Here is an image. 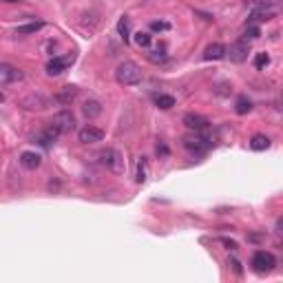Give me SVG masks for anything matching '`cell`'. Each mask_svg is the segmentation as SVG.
I'll use <instances>...</instances> for the list:
<instances>
[{"instance_id": "cell-1", "label": "cell", "mask_w": 283, "mask_h": 283, "mask_svg": "<svg viewBox=\"0 0 283 283\" xmlns=\"http://www.w3.org/2000/svg\"><path fill=\"white\" fill-rule=\"evenodd\" d=\"M142 78H144L142 69L135 62H131V60H124V62L115 69V80L120 84H124V87H135V84L142 82Z\"/></svg>"}, {"instance_id": "cell-2", "label": "cell", "mask_w": 283, "mask_h": 283, "mask_svg": "<svg viewBox=\"0 0 283 283\" xmlns=\"http://www.w3.org/2000/svg\"><path fill=\"white\" fill-rule=\"evenodd\" d=\"M100 162L104 164L108 171H113L115 175H124L126 164H124V155L120 153L117 148H106L100 153Z\"/></svg>"}, {"instance_id": "cell-3", "label": "cell", "mask_w": 283, "mask_h": 283, "mask_svg": "<svg viewBox=\"0 0 283 283\" xmlns=\"http://www.w3.org/2000/svg\"><path fill=\"white\" fill-rule=\"evenodd\" d=\"M250 266H252L254 272H259V275H266V272H270L272 268L277 266V259L272 252H266V250H254L252 259H250Z\"/></svg>"}, {"instance_id": "cell-4", "label": "cell", "mask_w": 283, "mask_h": 283, "mask_svg": "<svg viewBox=\"0 0 283 283\" xmlns=\"http://www.w3.org/2000/svg\"><path fill=\"white\" fill-rule=\"evenodd\" d=\"M51 129L55 131L58 135H67L71 131L75 129V115L71 111H60L53 115V120H51Z\"/></svg>"}, {"instance_id": "cell-5", "label": "cell", "mask_w": 283, "mask_h": 283, "mask_svg": "<svg viewBox=\"0 0 283 283\" xmlns=\"http://www.w3.org/2000/svg\"><path fill=\"white\" fill-rule=\"evenodd\" d=\"M182 146L192 155H204L206 150L210 148V140H206L204 135H199V133H192V135L182 138Z\"/></svg>"}, {"instance_id": "cell-6", "label": "cell", "mask_w": 283, "mask_h": 283, "mask_svg": "<svg viewBox=\"0 0 283 283\" xmlns=\"http://www.w3.org/2000/svg\"><path fill=\"white\" fill-rule=\"evenodd\" d=\"M248 53H250V42L248 40H237L235 45H230V49H226V55H228L230 62H235V64L246 62Z\"/></svg>"}, {"instance_id": "cell-7", "label": "cell", "mask_w": 283, "mask_h": 283, "mask_svg": "<svg viewBox=\"0 0 283 283\" xmlns=\"http://www.w3.org/2000/svg\"><path fill=\"white\" fill-rule=\"evenodd\" d=\"M182 122H184V126H186L188 131H192V133H204V131L210 126L208 117L199 115V113H186Z\"/></svg>"}, {"instance_id": "cell-8", "label": "cell", "mask_w": 283, "mask_h": 283, "mask_svg": "<svg viewBox=\"0 0 283 283\" xmlns=\"http://www.w3.org/2000/svg\"><path fill=\"white\" fill-rule=\"evenodd\" d=\"M51 104V97L42 95V93H29L27 97L20 100V106L22 108H29V111H42Z\"/></svg>"}, {"instance_id": "cell-9", "label": "cell", "mask_w": 283, "mask_h": 283, "mask_svg": "<svg viewBox=\"0 0 283 283\" xmlns=\"http://www.w3.org/2000/svg\"><path fill=\"white\" fill-rule=\"evenodd\" d=\"M78 138L82 144H97V142H102L104 140V131L102 129H97V126H84L82 131L78 133Z\"/></svg>"}, {"instance_id": "cell-10", "label": "cell", "mask_w": 283, "mask_h": 283, "mask_svg": "<svg viewBox=\"0 0 283 283\" xmlns=\"http://www.w3.org/2000/svg\"><path fill=\"white\" fill-rule=\"evenodd\" d=\"M73 62V55H64V58H53L47 62V73L49 75H60L67 71V67Z\"/></svg>"}, {"instance_id": "cell-11", "label": "cell", "mask_w": 283, "mask_h": 283, "mask_svg": "<svg viewBox=\"0 0 283 283\" xmlns=\"http://www.w3.org/2000/svg\"><path fill=\"white\" fill-rule=\"evenodd\" d=\"M20 166L27 168V171H36L38 166L42 164V157L38 153H34V150H25V153H20Z\"/></svg>"}, {"instance_id": "cell-12", "label": "cell", "mask_w": 283, "mask_h": 283, "mask_svg": "<svg viewBox=\"0 0 283 283\" xmlns=\"http://www.w3.org/2000/svg\"><path fill=\"white\" fill-rule=\"evenodd\" d=\"M75 97H78V87L69 84V87H62V89H60V93H55V95H53V102H58V104H71Z\"/></svg>"}, {"instance_id": "cell-13", "label": "cell", "mask_w": 283, "mask_h": 283, "mask_svg": "<svg viewBox=\"0 0 283 283\" xmlns=\"http://www.w3.org/2000/svg\"><path fill=\"white\" fill-rule=\"evenodd\" d=\"M16 80H22V73L11 64H0V84L7 82H16Z\"/></svg>"}, {"instance_id": "cell-14", "label": "cell", "mask_w": 283, "mask_h": 283, "mask_svg": "<svg viewBox=\"0 0 283 283\" xmlns=\"http://www.w3.org/2000/svg\"><path fill=\"white\" fill-rule=\"evenodd\" d=\"M226 58V47L215 42V45H208L204 51V60H224Z\"/></svg>"}, {"instance_id": "cell-15", "label": "cell", "mask_w": 283, "mask_h": 283, "mask_svg": "<svg viewBox=\"0 0 283 283\" xmlns=\"http://www.w3.org/2000/svg\"><path fill=\"white\" fill-rule=\"evenodd\" d=\"M82 113H84L87 120H93V117H97L102 113V104L97 100H87L84 102V106H82Z\"/></svg>"}, {"instance_id": "cell-16", "label": "cell", "mask_w": 283, "mask_h": 283, "mask_svg": "<svg viewBox=\"0 0 283 283\" xmlns=\"http://www.w3.org/2000/svg\"><path fill=\"white\" fill-rule=\"evenodd\" d=\"M250 148L252 150H268L270 148V138H268V135H252Z\"/></svg>"}, {"instance_id": "cell-17", "label": "cell", "mask_w": 283, "mask_h": 283, "mask_svg": "<svg viewBox=\"0 0 283 283\" xmlns=\"http://www.w3.org/2000/svg\"><path fill=\"white\" fill-rule=\"evenodd\" d=\"M275 18V9H254L252 13H250V25L252 22H261V20H272Z\"/></svg>"}, {"instance_id": "cell-18", "label": "cell", "mask_w": 283, "mask_h": 283, "mask_svg": "<svg viewBox=\"0 0 283 283\" xmlns=\"http://www.w3.org/2000/svg\"><path fill=\"white\" fill-rule=\"evenodd\" d=\"M148 62H153V64H162V62H166V58H168V53H166V49L164 47H157V49H153L148 55Z\"/></svg>"}, {"instance_id": "cell-19", "label": "cell", "mask_w": 283, "mask_h": 283, "mask_svg": "<svg viewBox=\"0 0 283 283\" xmlns=\"http://www.w3.org/2000/svg\"><path fill=\"white\" fill-rule=\"evenodd\" d=\"M117 34L122 36L124 45L131 40V36H129V34H131V22H129V18H126V16H122V18H120V22H117Z\"/></svg>"}, {"instance_id": "cell-20", "label": "cell", "mask_w": 283, "mask_h": 283, "mask_svg": "<svg viewBox=\"0 0 283 283\" xmlns=\"http://www.w3.org/2000/svg\"><path fill=\"white\" fill-rule=\"evenodd\" d=\"M146 175H148V162H146V157H140L138 159V173H135V182L144 184Z\"/></svg>"}, {"instance_id": "cell-21", "label": "cell", "mask_w": 283, "mask_h": 283, "mask_svg": "<svg viewBox=\"0 0 283 283\" xmlns=\"http://www.w3.org/2000/svg\"><path fill=\"white\" fill-rule=\"evenodd\" d=\"M42 27H45V22H29V25H22L16 29L18 36H29V34H36V31H40Z\"/></svg>"}, {"instance_id": "cell-22", "label": "cell", "mask_w": 283, "mask_h": 283, "mask_svg": "<svg viewBox=\"0 0 283 283\" xmlns=\"http://www.w3.org/2000/svg\"><path fill=\"white\" fill-rule=\"evenodd\" d=\"M133 42H135L138 47H142V49H148L150 42H153V36L146 34V31H138V34L133 36Z\"/></svg>"}, {"instance_id": "cell-23", "label": "cell", "mask_w": 283, "mask_h": 283, "mask_svg": "<svg viewBox=\"0 0 283 283\" xmlns=\"http://www.w3.org/2000/svg\"><path fill=\"white\" fill-rule=\"evenodd\" d=\"M155 104H157L159 108H164V111H168V108L175 106V97L173 95H157L155 97Z\"/></svg>"}, {"instance_id": "cell-24", "label": "cell", "mask_w": 283, "mask_h": 283, "mask_svg": "<svg viewBox=\"0 0 283 283\" xmlns=\"http://www.w3.org/2000/svg\"><path fill=\"white\" fill-rule=\"evenodd\" d=\"M250 108H252V102H250L246 95H241V97H239V100H237V106H235V111H237L239 115H246V113L250 111Z\"/></svg>"}, {"instance_id": "cell-25", "label": "cell", "mask_w": 283, "mask_h": 283, "mask_svg": "<svg viewBox=\"0 0 283 283\" xmlns=\"http://www.w3.org/2000/svg\"><path fill=\"white\" fill-rule=\"evenodd\" d=\"M268 64H270V55L268 53H257V58H254V69L263 71Z\"/></svg>"}, {"instance_id": "cell-26", "label": "cell", "mask_w": 283, "mask_h": 283, "mask_svg": "<svg viewBox=\"0 0 283 283\" xmlns=\"http://www.w3.org/2000/svg\"><path fill=\"white\" fill-rule=\"evenodd\" d=\"M246 38H243V40H257L259 36H261V29H259L257 25H248L246 27V34H243Z\"/></svg>"}, {"instance_id": "cell-27", "label": "cell", "mask_w": 283, "mask_h": 283, "mask_svg": "<svg viewBox=\"0 0 283 283\" xmlns=\"http://www.w3.org/2000/svg\"><path fill=\"white\" fill-rule=\"evenodd\" d=\"M228 266H233V270H235V275H237V277H241V275H243V268H241V263H239L237 259H230Z\"/></svg>"}, {"instance_id": "cell-28", "label": "cell", "mask_w": 283, "mask_h": 283, "mask_svg": "<svg viewBox=\"0 0 283 283\" xmlns=\"http://www.w3.org/2000/svg\"><path fill=\"white\" fill-rule=\"evenodd\" d=\"M150 29L153 31H166V29H171V25H168V22H150Z\"/></svg>"}, {"instance_id": "cell-29", "label": "cell", "mask_w": 283, "mask_h": 283, "mask_svg": "<svg viewBox=\"0 0 283 283\" xmlns=\"http://www.w3.org/2000/svg\"><path fill=\"white\" fill-rule=\"evenodd\" d=\"M221 243H224V246L228 248V250H237V248H239V246H237V241H233V239H226V237L221 239Z\"/></svg>"}, {"instance_id": "cell-30", "label": "cell", "mask_w": 283, "mask_h": 283, "mask_svg": "<svg viewBox=\"0 0 283 283\" xmlns=\"http://www.w3.org/2000/svg\"><path fill=\"white\" fill-rule=\"evenodd\" d=\"M157 155H162V157H166V155H168L166 144H162V142H159V144H157Z\"/></svg>"}, {"instance_id": "cell-31", "label": "cell", "mask_w": 283, "mask_h": 283, "mask_svg": "<svg viewBox=\"0 0 283 283\" xmlns=\"http://www.w3.org/2000/svg\"><path fill=\"white\" fill-rule=\"evenodd\" d=\"M0 102H4V95H2V91H0Z\"/></svg>"}]
</instances>
